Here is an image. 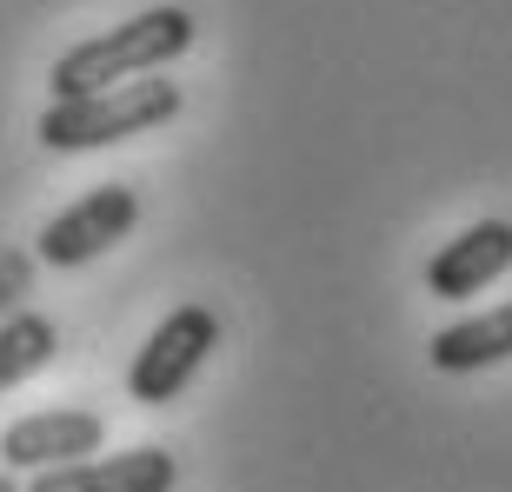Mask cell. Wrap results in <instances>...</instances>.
I'll use <instances>...</instances> for the list:
<instances>
[{"label":"cell","mask_w":512,"mask_h":492,"mask_svg":"<svg viewBox=\"0 0 512 492\" xmlns=\"http://www.w3.org/2000/svg\"><path fill=\"white\" fill-rule=\"evenodd\" d=\"M193 47V14L187 7H147V14L120 20L107 34L80 40L54 60V100H80V94H100V87H120V80H140V74H160L167 60H180Z\"/></svg>","instance_id":"1"},{"label":"cell","mask_w":512,"mask_h":492,"mask_svg":"<svg viewBox=\"0 0 512 492\" xmlns=\"http://www.w3.org/2000/svg\"><path fill=\"white\" fill-rule=\"evenodd\" d=\"M180 114V87L173 80H120V87H100V94H80V100H47L40 114V147L54 153H94V147H114V140H133V133H153Z\"/></svg>","instance_id":"2"},{"label":"cell","mask_w":512,"mask_h":492,"mask_svg":"<svg viewBox=\"0 0 512 492\" xmlns=\"http://www.w3.org/2000/svg\"><path fill=\"white\" fill-rule=\"evenodd\" d=\"M213 346H220V313L213 306H173L167 320L147 333V346L133 353L127 366V393L140 406H167L193 386V373L213 360Z\"/></svg>","instance_id":"3"},{"label":"cell","mask_w":512,"mask_h":492,"mask_svg":"<svg viewBox=\"0 0 512 492\" xmlns=\"http://www.w3.org/2000/svg\"><path fill=\"white\" fill-rule=\"evenodd\" d=\"M133 220H140V193L107 180V187L80 193L67 213H54V220L40 227V260L47 266H87V260H100L107 246L127 240Z\"/></svg>","instance_id":"4"},{"label":"cell","mask_w":512,"mask_h":492,"mask_svg":"<svg viewBox=\"0 0 512 492\" xmlns=\"http://www.w3.org/2000/svg\"><path fill=\"white\" fill-rule=\"evenodd\" d=\"M100 439H107V419L87 413V406H54V413H27L0 433V459L14 473H47V466H74V459H94Z\"/></svg>","instance_id":"5"},{"label":"cell","mask_w":512,"mask_h":492,"mask_svg":"<svg viewBox=\"0 0 512 492\" xmlns=\"http://www.w3.org/2000/svg\"><path fill=\"white\" fill-rule=\"evenodd\" d=\"M512 266V220H473L426 260V293L433 300H473L479 286H493Z\"/></svg>","instance_id":"6"},{"label":"cell","mask_w":512,"mask_h":492,"mask_svg":"<svg viewBox=\"0 0 512 492\" xmlns=\"http://www.w3.org/2000/svg\"><path fill=\"white\" fill-rule=\"evenodd\" d=\"M173 479H180L173 453H160V446H133V453L47 466V473H34L27 492H173Z\"/></svg>","instance_id":"7"},{"label":"cell","mask_w":512,"mask_h":492,"mask_svg":"<svg viewBox=\"0 0 512 492\" xmlns=\"http://www.w3.org/2000/svg\"><path fill=\"white\" fill-rule=\"evenodd\" d=\"M426 360L439 373H486V366L512 360V300L493 313H473V320H453L426 340Z\"/></svg>","instance_id":"8"},{"label":"cell","mask_w":512,"mask_h":492,"mask_svg":"<svg viewBox=\"0 0 512 492\" xmlns=\"http://www.w3.org/2000/svg\"><path fill=\"white\" fill-rule=\"evenodd\" d=\"M54 346H60V333L47 313H7L0 320V393L20 386V379H34L40 366L54 360Z\"/></svg>","instance_id":"9"},{"label":"cell","mask_w":512,"mask_h":492,"mask_svg":"<svg viewBox=\"0 0 512 492\" xmlns=\"http://www.w3.org/2000/svg\"><path fill=\"white\" fill-rule=\"evenodd\" d=\"M27 253H14V246H0V320L7 313H20V293H27Z\"/></svg>","instance_id":"10"},{"label":"cell","mask_w":512,"mask_h":492,"mask_svg":"<svg viewBox=\"0 0 512 492\" xmlns=\"http://www.w3.org/2000/svg\"><path fill=\"white\" fill-rule=\"evenodd\" d=\"M0 492H20V486H14V479H7V473H0Z\"/></svg>","instance_id":"11"}]
</instances>
